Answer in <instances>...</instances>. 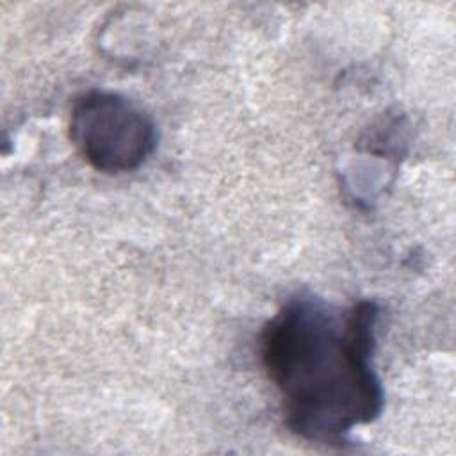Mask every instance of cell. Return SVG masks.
<instances>
[{
  "mask_svg": "<svg viewBox=\"0 0 456 456\" xmlns=\"http://www.w3.org/2000/svg\"><path fill=\"white\" fill-rule=\"evenodd\" d=\"M378 319L372 299L338 308L297 292L264 324L260 360L296 436L342 445L351 429L381 415L385 394L372 365Z\"/></svg>",
  "mask_w": 456,
  "mask_h": 456,
  "instance_id": "cell-1",
  "label": "cell"
},
{
  "mask_svg": "<svg viewBox=\"0 0 456 456\" xmlns=\"http://www.w3.org/2000/svg\"><path fill=\"white\" fill-rule=\"evenodd\" d=\"M68 132L78 155L105 175L139 169L157 148L151 116L126 96L103 89L73 100Z\"/></svg>",
  "mask_w": 456,
  "mask_h": 456,
  "instance_id": "cell-2",
  "label": "cell"
}]
</instances>
